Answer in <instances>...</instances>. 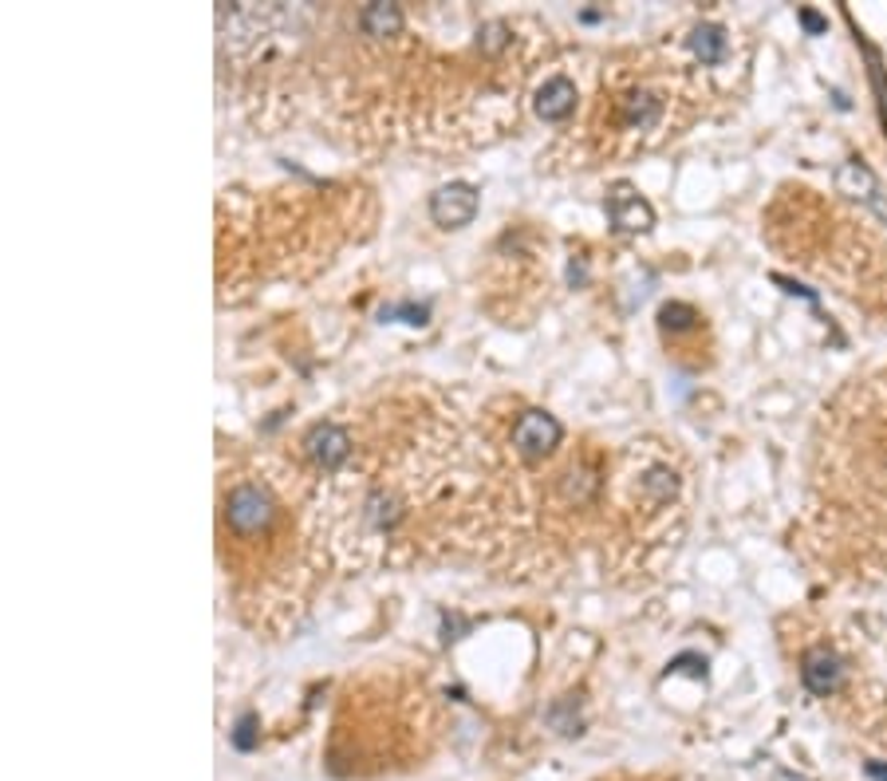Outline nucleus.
Segmentation results:
<instances>
[{"label": "nucleus", "instance_id": "1", "mask_svg": "<svg viewBox=\"0 0 887 781\" xmlns=\"http://www.w3.org/2000/svg\"><path fill=\"white\" fill-rule=\"evenodd\" d=\"M446 9L222 4V75L261 127L312 111L352 146L470 151L517 122L548 32L529 16H482L434 36Z\"/></svg>", "mask_w": 887, "mask_h": 781}, {"label": "nucleus", "instance_id": "2", "mask_svg": "<svg viewBox=\"0 0 887 781\" xmlns=\"http://www.w3.org/2000/svg\"><path fill=\"white\" fill-rule=\"evenodd\" d=\"M293 454L343 572L423 565L462 548L482 435L426 379H394L335 406L304 430Z\"/></svg>", "mask_w": 887, "mask_h": 781}, {"label": "nucleus", "instance_id": "3", "mask_svg": "<svg viewBox=\"0 0 887 781\" xmlns=\"http://www.w3.org/2000/svg\"><path fill=\"white\" fill-rule=\"evenodd\" d=\"M217 560L245 628L269 639L300 628L332 568V553L296 454L241 447L222 458Z\"/></svg>", "mask_w": 887, "mask_h": 781}, {"label": "nucleus", "instance_id": "4", "mask_svg": "<svg viewBox=\"0 0 887 781\" xmlns=\"http://www.w3.org/2000/svg\"><path fill=\"white\" fill-rule=\"evenodd\" d=\"M580 107V87L568 71H548L545 80L536 83L533 92V111L545 122H568Z\"/></svg>", "mask_w": 887, "mask_h": 781}, {"label": "nucleus", "instance_id": "5", "mask_svg": "<svg viewBox=\"0 0 887 781\" xmlns=\"http://www.w3.org/2000/svg\"><path fill=\"white\" fill-rule=\"evenodd\" d=\"M430 217L442 229H462L477 217V190L465 182H450L442 190H434L430 198Z\"/></svg>", "mask_w": 887, "mask_h": 781}, {"label": "nucleus", "instance_id": "6", "mask_svg": "<svg viewBox=\"0 0 887 781\" xmlns=\"http://www.w3.org/2000/svg\"><path fill=\"white\" fill-rule=\"evenodd\" d=\"M607 217H612V225L619 234H647V229L655 225V210L624 182L607 193Z\"/></svg>", "mask_w": 887, "mask_h": 781}, {"label": "nucleus", "instance_id": "7", "mask_svg": "<svg viewBox=\"0 0 887 781\" xmlns=\"http://www.w3.org/2000/svg\"><path fill=\"white\" fill-rule=\"evenodd\" d=\"M801 679H805V687L813 690V695L828 699V695L840 690V683H844V663H840L837 651L813 648L805 651V660H801Z\"/></svg>", "mask_w": 887, "mask_h": 781}, {"label": "nucleus", "instance_id": "8", "mask_svg": "<svg viewBox=\"0 0 887 781\" xmlns=\"http://www.w3.org/2000/svg\"><path fill=\"white\" fill-rule=\"evenodd\" d=\"M690 51H695V60L702 63V68H718L730 51L726 32L718 28V24H698V28L690 32Z\"/></svg>", "mask_w": 887, "mask_h": 781}, {"label": "nucleus", "instance_id": "9", "mask_svg": "<svg viewBox=\"0 0 887 781\" xmlns=\"http://www.w3.org/2000/svg\"><path fill=\"white\" fill-rule=\"evenodd\" d=\"M801 24H805L808 32H825V21H820L817 12H808V9H801Z\"/></svg>", "mask_w": 887, "mask_h": 781}, {"label": "nucleus", "instance_id": "10", "mask_svg": "<svg viewBox=\"0 0 887 781\" xmlns=\"http://www.w3.org/2000/svg\"><path fill=\"white\" fill-rule=\"evenodd\" d=\"M867 773H872V778H876V781H887V770H884V766H876V761L867 766Z\"/></svg>", "mask_w": 887, "mask_h": 781}]
</instances>
